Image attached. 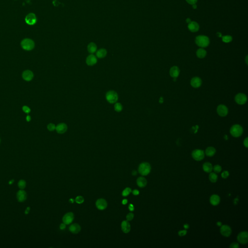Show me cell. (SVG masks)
Here are the masks:
<instances>
[{
  "instance_id": "3",
  "label": "cell",
  "mask_w": 248,
  "mask_h": 248,
  "mask_svg": "<svg viewBox=\"0 0 248 248\" xmlns=\"http://www.w3.org/2000/svg\"><path fill=\"white\" fill-rule=\"evenodd\" d=\"M106 99L110 103L114 104L116 103L118 100V95L115 91L110 90L106 93Z\"/></svg>"
},
{
  "instance_id": "5",
  "label": "cell",
  "mask_w": 248,
  "mask_h": 248,
  "mask_svg": "<svg viewBox=\"0 0 248 248\" xmlns=\"http://www.w3.org/2000/svg\"><path fill=\"white\" fill-rule=\"evenodd\" d=\"M243 133V129L239 125H235L230 129V133L234 137H238Z\"/></svg>"
},
{
  "instance_id": "57",
  "label": "cell",
  "mask_w": 248,
  "mask_h": 248,
  "mask_svg": "<svg viewBox=\"0 0 248 248\" xmlns=\"http://www.w3.org/2000/svg\"><path fill=\"white\" fill-rule=\"evenodd\" d=\"M217 224L219 226H221V222H218Z\"/></svg>"
},
{
  "instance_id": "59",
  "label": "cell",
  "mask_w": 248,
  "mask_h": 248,
  "mask_svg": "<svg viewBox=\"0 0 248 248\" xmlns=\"http://www.w3.org/2000/svg\"><path fill=\"white\" fill-rule=\"evenodd\" d=\"M69 201L70 203H73L74 202V200H73V199H70L69 200Z\"/></svg>"
},
{
  "instance_id": "27",
  "label": "cell",
  "mask_w": 248,
  "mask_h": 248,
  "mask_svg": "<svg viewBox=\"0 0 248 248\" xmlns=\"http://www.w3.org/2000/svg\"><path fill=\"white\" fill-rule=\"evenodd\" d=\"M213 166L212 165L210 162H205L203 164V168L204 171L207 172L209 173L211 172L213 170Z\"/></svg>"
},
{
  "instance_id": "42",
  "label": "cell",
  "mask_w": 248,
  "mask_h": 248,
  "mask_svg": "<svg viewBox=\"0 0 248 248\" xmlns=\"http://www.w3.org/2000/svg\"><path fill=\"white\" fill-rule=\"evenodd\" d=\"M230 248H239V244L238 243L236 242H234L232 243L230 246Z\"/></svg>"
},
{
  "instance_id": "21",
  "label": "cell",
  "mask_w": 248,
  "mask_h": 248,
  "mask_svg": "<svg viewBox=\"0 0 248 248\" xmlns=\"http://www.w3.org/2000/svg\"><path fill=\"white\" fill-rule=\"evenodd\" d=\"M188 28L191 32H196L199 30V25L197 22L191 21L188 25Z\"/></svg>"
},
{
  "instance_id": "33",
  "label": "cell",
  "mask_w": 248,
  "mask_h": 248,
  "mask_svg": "<svg viewBox=\"0 0 248 248\" xmlns=\"http://www.w3.org/2000/svg\"><path fill=\"white\" fill-rule=\"evenodd\" d=\"M222 40L225 43H229L232 40V38L230 35H226L222 37Z\"/></svg>"
},
{
  "instance_id": "15",
  "label": "cell",
  "mask_w": 248,
  "mask_h": 248,
  "mask_svg": "<svg viewBox=\"0 0 248 248\" xmlns=\"http://www.w3.org/2000/svg\"><path fill=\"white\" fill-rule=\"evenodd\" d=\"M22 78L23 79V80H24L26 81H31L33 79V74L32 72V71H31L29 70H27L24 71L22 73Z\"/></svg>"
},
{
  "instance_id": "12",
  "label": "cell",
  "mask_w": 248,
  "mask_h": 248,
  "mask_svg": "<svg viewBox=\"0 0 248 248\" xmlns=\"http://www.w3.org/2000/svg\"><path fill=\"white\" fill-rule=\"evenodd\" d=\"M68 127L67 124L64 123H60L56 126V129L57 132L59 134L65 133L67 130Z\"/></svg>"
},
{
  "instance_id": "60",
  "label": "cell",
  "mask_w": 248,
  "mask_h": 248,
  "mask_svg": "<svg viewBox=\"0 0 248 248\" xmlns=\"http://www.w3.org/2000/svg\"><path fill=\"white\" fill-rule=\"evenodd\" d=\"M247 58H248V57L247 56V57H246V63H247V64L248 65V60H247Z\"/></svg>"
},
{
  "instance_id": "49",
  "label": "cell",
  "mask_w": 248,
  "mask_h": 248,
  "mask_svg": "<svg viewBox=\"0 0 248 248\" xmlns=\"http://www.w3.org/2000/svg\"><path fill=\"white\" fill-rule=\"evenodd\" d=\"M128 203V200L127 199H124L122 201V204L123 205H126Z\"/></svg>"
},
{
  "instance_id": "54",
  "label": "cell",
  "mask_w": 248,
  "mask_h": 248,
  "mask_svg": "<svg viewBox=\"0 0 248 248\" xmlns=\"http://www.w3.org/2000/svg\"><path fill=\"white\" fill-rule=\"evenodd\" d=\"M189 227V226L188 224H185L184 225V228L185 229H188Z\"/></svg>"
},
{
  "instance_id": "53",
  "label": "cell",
  "mask_w": 248,
  "mask_h": 248,
  "mask_svg": "<svg viewBox=\"0 0 248 248\" xmlns=\"http://www.w3.org/2000/svg\"><path fill=\"white\" fill-rule=\"evenodd\" d=\"M186 22H187L188 24L190 23L191 22V19H186Z\"/></svg>"
},
{
  "instance_id": "48",
  "label": "cell",
  "mask_w": 248,
  "mask_h": 248,
  "mask_svg": "<svg viewBox=\"0 0 248 248\" xmlns=\"http://www.w3.org/2000/svg\"><path fill=\"white\" fill-rule=\"evenodd\" d=\"M30 210V208L29 207H27V208H26V210H25V213L26 214H28L29 213V212Z\"/></svg>"
},
{
  "instance_id": "13",
  "label": "cell",
  "mask_w": 248,
  "mask_h": 248,
  "mask_svg": "<svg viewBox=\"0 0 248 248\" xmlns=\"http://www.w3.org/2000/svg\"><path fill=\"white\" fill-rule=\"evenodd\" d=\"M36 17L33 13H30L27 15L25 18L26 22L30 25H33L36 22Z\"/></svg>"
},
{
  "instance_id": "37",
  "label": "cell",
  "mask_w": 248,
  "mask_h": 248,
  "mask_svg": "<svg viewBox=\"0 0 248 248\" xmlns=\"http://www.w3.org/2000/svg\"><path fill=\"white\" fill-rule=\"evenodd\" d=\"M213 169L214 171L215 172L219 173V172H220L221 171L222 168H221V167L220 165H216L214 166V167L213 168Z\"/></svg>"
},
{
  "instance_id": "19",
  "label": "cell",
  "mask_w": 248,
  "mask_h": 248,
  "mask_svg": "<svg viewBox=\"0 0 248 248\" xmlns=\"http://www.w3.org/2000/svg\"><path fill=\"white\" fill-rule=\"evenodd\" d=\"M180 73V70L178 67L176 66H173L172 68H171L170 70V76L173 78H177L179 75Z\"/></svg>"
},
{
  "instance_id": "14",
  "label": "cell",
  "mask_w": 248,
  "mask_h": 248,
  "mask_svg": "<svg viewBox=\"0 0 248 248\" xmlns=\"http://www.w3.org/2000/svg\"><path fill=\"white\" fill-rule=\"evenodd\" d=\"M97 58L93 54H90L86 59V63L89 66H93L97 63Z\"/></svg>"
},
{
  "instance_id": "34",
  "label": "cell",
  "mask_w": 248,
  "mask_h": 248,
  "mask_svg": "<svg viewBox=\"0 0 248 248\" xmlns=\"http://www.w3.org/2000/svg\"><path fill=\"white\" fill-rule=\"evenodd\" d=\"M132 191L131 189L129 188H127L125 190H124L122 192V195L124 197H126L128 196L131 192Z\"/></svg>"
},
{
  "instance_id": "44",
  "label": "cell",
  "mask_w": 248,
  "mask_h": 248,
  "mask_svg": "<svg viewBox=\"0 0 248 248\" xmlns=\"http://www.w3.org/2000/svg\"><path fill=\"white\" fill-rule=\"evenodd\" d=\"M244 146L246 147V148H248V138H246L244 141Z\"/></svg>"
},
{
  "instance_id": "17",
  "label": "cell",
  "mask_w": 248,
  "mask_h": 248,
  "mask_svg": "<svg viewBox=\"0 0 248 248\" xmlns=\"http://www.w3.org/2000/svg\"><path fill=\"white\" fill-rule=\"evenodd\" d=\"M17 199L19 202H23L26 199L27 194L26 192L23 190H19L17 194Z\"/></svg>"
},
{
  "instance_id": "4",
  "label": "cell",
  "mask_w": 248,
  "mask_h": 248,
  "mask_svg": "<svg viewBox=\"0 0 248 248\" xmlns=\"http://www.w3.org/2000/svg\"><path fill=\"white\" fill-rule=\"evenodd\" d=\"M21 46L25 50L31 51L34 47V43L31 39L26 38L21 41Z\"/></svg>"
},
{
  "instance_id": "7",
  "label": "cell",
  "mask_w": 248,
  "mask_h": 248,
  "mask_svg": "<svg viewBox=\"0 0 248 248\" xmlns=\"http://www.w3.org/2000/svg\"><path fill=\"white\" fill-rule=\"evenodd\" d=\"M237 239L240 243L242 244H246L248 242V232L246 231L240 232L238 235Z\"/></svg>"
},
{
  "instance_id": "18",
  "label": "cell",
  "mask_w": 248,
  "mask_h": 248,
  "mask_svg": "<svg viewBox=\"0 0 248 248\" xmlns=\"http://www.w3.org/2000/svg\"><path fill=\"white\" fill-rule=\"evenodd\" d=\"M121 229L124 233H128L130 232L131 226L128 220H124L121 224Z\"/></svg>"
},
{
  "instance_id": "52",
  "label": "cell",
  "mask_w": 248,
  "mask_h": 248,
  "mask_svg": "<svg viewBox=\"0 0 248 248\" xmlns=\"http://www.w3.org/2000/svg\"><path fill=\"white\" fill-rule=\"evenodd\" d=\"M159 102H160V103H163V97H161L160 98V99H159Z\"/></svg>"
},
{
  "instance_id": "61",
  "label": "cell",
  "mask_w": 248,
  "mask_h": 248,
  "mask_svg": "<svg viewBox=\"0 0 248 248\" xmlns=\"http://www.w3.org/2000/svg\"><path fill=\"white\" fill-rule=\"evenodd\" d=\"M0 143H1V140H0Z\"/></svg>"
},
{
  "instance_id": "25",
  "label": "cell",
  "mask_w": 248,
  "mask_h": 248,
  "mask_svg": "<svg viewBox=\"0 0 248 248\" xmlns=\"http://www.w3.org/2000/svg\"><path fill=\"white\" fill-rule=\"evenodd\" d=\"M147 180L143 177H140L137 180V184L140 188H144L147 185Z\"/></svg>"
},
{
  "instance_id": "30",
  "label": "cell",
  "mask_w": 248,
  "mask_h": 248,
  "mask_svg": "<svg viewBox=\"0 0 248 248\" xmlns=\"http://www.w3.org/2000/svg\"><path fill=\"white\" fill-rule=\"evenodd\" d=\"M209 179L212 183H215L218 180V176L214 172H211L209 175Z\"/></svg>"
},
{
  "instance_id": "47",
  "label": "cell",
  "mask_w": 248,
  "mask_h": 248,
  "mask_svg": "<svg viewBox=\"0 0 248 248\" xmlns=\"http://www.w3.org/2000/svg\"><path fill=\"white\" fill-rule=\"evenodd\" d=\"M132 193L134 195H138L139 194V191L137 190H134L132 191Z\"/></svg>"
},
{
  "instance_id": "10",
  "label": "cell",
  "mask_w": 248,
  "mask_h": 248,
  "mask_svg": "<svg viewBox=\"0 0 248 248\" xmlns=\"http://www.w3.org/2000/svg\"><path fill=\"white\" fill-rule=\"evenodd\" d=\"M247 100L246 95L242 93L238 94L235 97V100L236 102L240 105L245 104Z\"/></svg>"
},
{
  "instance_id": "1",
  "label": "cell",
  "mask_w": 248,
  "mask_h": 248,
  "mask_svg": "<svg viewBox=\"0 0 248 248\" xmlns=\"http://www.w3.org/2000/svg\"><path fill=\"white\" fill-rule=\"evenodd\" d=\"M195 42L198 46L202 48H205L209 44V39L206 36L199 35L196 37Z\"/></svg>"
},
{
  "instance_id": "50",
  "label": "cell",
  "mask_w": 248,
  "mask_h": 248,
  "mask_svg": "<svg viewBox=\"0 0 248 248\" xmlns=\"http://www.w3.org/2000/svg\"><path fill=\"white\" fill-rule=\"evenodd\" d=\"M31 116H29V115H27V116H26V120H27V121H28V122H30V121H31Z\"/></svg>"
},
{
  "instance_id": "35",
  "label": "cell",
  "mask_w": 248,
  "mask_h": 248,
  "mask_svg": "<svg viewBox=\"0 0 248 248\" xmlns=\"http://www.w3.org/2000/svg\"><path fill=\"white\" fill-rule=\"evenodd\" d=\"M47 129L49 131H52L56 129V126L54 124L52 123H50L47 126Z\"/></svg>"
},
{
  "instance_id": "40",
  "label": "cell",
  "mask_w": 248,
  "mask_h": 248,
  "mask_svg": "<svg viewBox=\"0 0 248 248\" xmlns=\"http://www.w3.org/2000/svg\"><path fill=\"white\" fill-rule=\"evenodd\" d=\"M126 218H127V220L130 221V220H132L134 218V214L132 213H129L127 215Z\"/></svg>"
},
{
  "instance_id": "26",
  "label": "cell",
  "mask_w": 248,
  "mask_h": 248,
  "mask_svg": "<svg viewBox=\"0 0 248 248\" xmlns=\"http://www.w3.org/2000/svg\"><path fill=\"white\" fill-rule=\"evenodd\" d=\"M97 49V46L94 42L90 43L87 46V50L88 52L91 54L94 53L96 52Z\"/></svg>"
},
{
  "instance_id": "56",
  "label": "cell",
  "mask_w": 248,
  "mask_h": 248,
  "mask_svg": "<svg viewBox=\"0 0 248 248\" xmlns=\"http://www.w3.org/2000/svg\"><path fill=\"white\" fill-rule=\"evenodd\" d=\"M14 181V180L13 179V180H11V181H9V184L10 185H11V184H13V183Z\"/></svg>"
},
{
  "instance_id": "2",
  "label": "cell",
  "mask_w": 248,
  "mask_h": 248,
  "mask_svg": "<svg viewBox=\"0 0 248 248\" xmlns=\"http://www.w3.org/2000/svg\"><path fill=\"white\" fill-rule=\"evenodd\" d=\"M151 169V166L148 162H143L139 166V172L142 176H145L150 172Z\"/></svg>"
},
{
  "instance_id": "20",
  "label": "cell",
  "mask_w": 248,
  "mask_h": 248,
  "mask_svg": "<svg viewBox=\"0 0 248 248\" xmlns=\"http://www.w3.org/2000/svg\"><path fill=\"white\" fill-rule=\"evenodd\" d=\"M191 86L194 88L199 87L202 84V80L199 77H194L191 79Z\"/></svg>"
},
{
  "instance_id": "38",
  "label": "cell",
  "mask_w": 248,
  "mask_h": 248,
  "mask_svg": "<svg viewBox=\"0 0 248 248\" xmlns=\"http://www.w3.org/2000/svg\"><path fill=\"white\" fill-rule=\"evenodd\" d=\"M229 176V172L227 171H225L224 172H223L221 173V177L224 179L227 178Z\"/></svg>"
},
{
  "instance_id": "46",
  "label": "cell",
  "mask_w": 248,
  "mask_h": 248,
  "mask_svg": "<svg viewBox=\"0 0 248 248\" xmlns=\"http://www.w3.org/2000/svg\"><path fill=\"white\" fill-rule=\"evenodd\" d=\"M129 209L131 211H132L134 210V207L132 204H130L129 206Z\"/></svg>"
},
{
  "instance_id": "32",
  "label": "cell",
  "mask_w": 248,
  "mask_h": 248,
  "mask_svg": "<svg viewBox=\"0 0 248 248\" xmlns=\"http://www.w3.org/2000/svg\"><path fill=\"white\" fill-rule=\"evenodd\" d=\"M26 185V183L23 180H20L18 183L19 188V189H20L21 190H23L25 188Z\"/></svg>"
},
{
  "instance_id": "51",
  "label": "cell",
  "mask_w": 248,
  "mask_h": 248,
  "mask_svg": "<svg viewBox=\"0 0 248 248\" xmlns=\"http://www.w3.org/2000/svg\"><path fill=\"white\" fill-rule=\"evenodd\" d=\"M137 171H136L135 170H133L132 172V174L133 176H136V175H137Z\"/></svg>"
},
{
  "instance_id": "45",
  "label": "cell",
  "mask_w": 248,
  "mask_h": 248,
  "mask_svg": "<svg viewBox=\"0 0 248 248\" xmlns=\"http://www.w3.org/2000/svg\"><path fill=\"white\" fill-rule=\"evenodd\" d=\"M66 224H65L64 223H63V224H62L60 226V228L61 229V230H64L66 228Z\"/></svg>"
},
{
  "instance_id": "23",
  "label": "cell",
  "mask_w": 248,
  "mask_h": 248,
  "mask_svg": "<svg viewBox=\"0 0 248 248\" xmlns=\"http://www.w3.org/2000/svg\"><path fill=\"white\" fill-rule=\"evenodd\" d=\"M69 229V231L73 234H78L80 232L81 227L79 224H74L70 226Z\"/></svg>"
},
{
  "instance_id": "29",
  "label": "cell",
  "mask_w": 248,
  "mask_h": 248,
  "mask_svg": "<svg viewBox=\"0 0 248 248\" xmlns=\"http://www.w3.org/2000/svg\"><path fill=\"white\" fill-rule=\"evenodd\" d=\"M196 55L198 58H203L206 56V52L203 48H199L196 52Z\"/></svg>"
},
{
  "instance_id": "41",
  "label": "cell",
  "mask_w": 248,
  "mask_h": 248,
  "mask_svg": "<svg viewBox=\"0 0 248 248\" xmlns=\"http://www.w3.org/2000/svg\"><path fill=\"white\" fill-rule=\"evenodd\" d=\"M187 230H181L180 231L178 232V234L179 236L180 237H183V236H184V235H185L186 234H187Z\"/></svg>"
},
{
  "instance_id": "24",
  "label": "cell",
  "mask_w": 248,
  "mask_h": 248,
  "mask_svg": "<svg viewBox=\"0 0 248 248\" xmlns=\"http://www.w3.org/2000/svg\"><path fill=\"white\" fill-rule=\"evenodd\" d=\"M107 52L106 49L105 48H102L98 49L96 52V56L98 58L102 59V58L105 57L107 55Z\"/></svg>"
},
{
  "instance_id": "9",
  "label": "cell",
  "mask_w": 248,
  "mask_h": 248,
  "mask_svg": "<svg viewBox=\"0 0 248 248\" xmlns=\"http://www.w3.org/2000/svg\"><path fill=\"white\" fill-rule=\"evenodd\" d=\"M217 111L218 114L221 117L226 116L228 113V108L224 105H219L217 108Z\"/></svg>"
},
{
  "instance_id": "28",
  "label": "cell",
  "mask_w": 248,
  "mask_h": 248,
  "mask_svg": "<svg viewBox=\"0 0 248 248\" xmlns=\"http://www.w3.org/2000/svg\"><path fill=\"white\" fill-rule=\"evenodd\" d=\"M216 153V149L213 147H208L205 150V154L208 157H212Z\"/></svg>"
},
{
  "instance_id": "55",
  "label": "cell",
  "mask_w": 248,
  "mask_h": 248,
  "mask_svg": "<svg viewBox=\"0 0 248 248\" xmlns=\"http://www.w3.org/2000/svg\"><path fill=\"white\" fill-rule=\"evenodd\" d=\"M217 35L218 36V37H221V33H217Z\"/></svg>"
},
{
  "instance_id": "8",
  "label": "cell",
  "mask_w": 248,
  "mask_h": 248,
  "mask_svg": "<svg viewBox=\"0 0 248 248\" xmlns=\"http://www.w3.org/2000/svg\"><path fill=\"white\" fill-rule=\"evenodd\" d=\"M220 232L223 236L229 237L232 234V229L231 227L227 225H223L221 226Z\"/></svg>"
},
{
  "instance_id": "58",
  "label": "cell",
  "mask_w": 248,
  "mask_h": 248,
  "mask_svg": "<svg viewBox=\"0 0 248 248\" xmlns=\"http://www.w3.org/2000/svg\"><path fill=\"white\" fill-rule=\"evenodd\" d=\"M192 7H193V9H196L197 8V5H196V4H194V5H192Z\"/></svg>"
},
{
  "instance_id": "22",
  "label": "cell",
  "mask_w": 248,
  "mask_h": 248,
  "mask_svg": "<svg viewBox=\"0 0 248 248\" xmlns=\"http://www.w3.org/2000/svg\"><path fill=\"white\" fill-rule=\"evenodd\" d=\"M220 201V197L218 195L214 194L210 197V202L213 205H217L219 204Z\"/></svg>"
},
{
  "instance_id": "16",
  "label": "cell",
  "mask_w": 248,
  "mask_h": 248,
  "mask_svg": "<svg viewBox=\"0 0 248 248\" xmlns=\"http://www.w3.org/2000/svg\"><path fill=\"white\" fill-rule=\"evenodd\" d=\"M96 207L100 210H104L107 207V203L104 199H98L95 203Z\"/></svg>"
},
{
  "instance_id": "43",
  "label": "cell",
  "mask_w": 248,
  "mask_h": 248,
  "mask_svg": "<svg viewBox=\"0 0 248 248\" xmlns=\"http://www.w3.org/2000/svg\"><path fill=\"white\" fill-rule=\"evenodd\" d=\"M186 1H187L189 4L193 5L197 3V0H186Z\"/></svg>"
},
{
  "instance_id": "11",
  "label": "cell",
  "mask_w": 248,
  "mask_h": 248,
  "mask_svg": "<svg viewBox=\"0 0 248 248\" xmlns=\"http://www.w3.org/2000/svg\"><path fill=\"white\" fill-rule=\"evenodd\" d=\"M74 219V214L72 212H69L66 214L63 218V223L66 225H68L71 224Z\"/></svg>"
},
{
  "instance_id": "31",
  "label": "cell",
  "mask_w": 248,
  "mask_h": 248,
  "mask_svg": "<svg viewBox=\"0 0 248 248\" xmlns=\"http://www.w3.org/2000/svg\"><path fill=\"white\" fill-rule=\"evenodd\" d=\"M114 110L117 112H121L123 110V106L120 103H115L114 105Z\"/></svg>"
},
{
  "instance_id": "6",
  "label": "cell",
  "mask_w": 248,
  "mask_h": 248,
  "mask_svg": "<svg viewBox=\"0 0 248 248\" xmlns=\"http://www.w3.org/2000/svg\"><path fill=\"white\" fill-rule=\"evenodd\" d=\"M192 157L196 161H201L205 157V153L202 150L196 149L193 151Z\"/></svg>"
},
{
  "instance_id": "36",
  "label": "cell",
  "mask_w": 248,
  "mask_h": 248,
  "mask_svg": "<svg viewBox=\"0 0 248 248\" xmlns=\"http://www.w3.org/2000/svg\"><path fill=\"white\" fill-rule=\"evenodd\" d=\"M84 200L83 197L81 196H78L76 198V199H75L76 202L79 204H82V203H83Z\"/></svg>"
},
{
  "instance_id": "39",
  "label": "cell",
  "mask_w": 248,
  "mask_h": 248,
  "mask_svg": "<svg viewBox=\"0 0 248 248\" xmlns=\"http://www.w3.org/2000/svg\"><path fill=\"white\" fill-rule=\"evenodd\" d=\"M22 110L24 113H25L26 114H29L31 111L30 109L26 106H24L22 107Z\"/></svg>"
}]
</instances>
